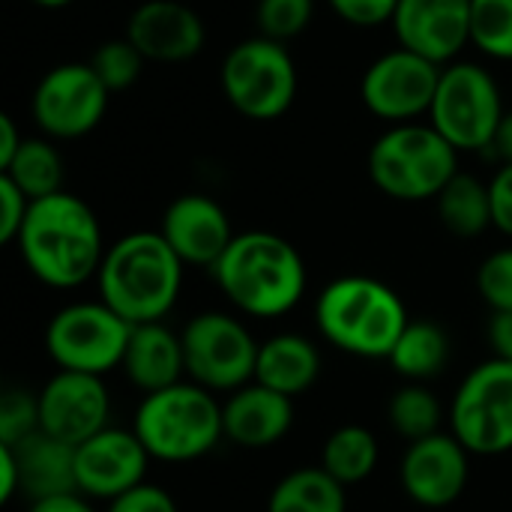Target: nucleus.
<instances>
[{
	"label": "nucleus",
	"instance_id": "nucleus-1",
	"mask_svg": "<svg viewBox=\"0 0 512 512\" xmlns=\"http://www.w3.org/2000/svg\"><path fill=\"white\" fill-rule=\"evenodd\" d=\"M15 246L30 276L54 291H72L96 279L108 252L93 207L66 189L30 201Z\"/></svg>",
	"mask_w": 512,
	"mask_h": 512
},
{
	"label": "nucleus",
	"instance_id": "nucleus-2",
	"mask_svg": "<svg viewBox=\"0 0 512 512\" xmlns=\"http://www.w3.org/2000/svg\"><path fill=\"white\" fill-rule=\"evenodd\" d=\"M210 273L222 297L246 318H282L306 297V261L273 231H240Z\"/></svg>",
	"mask_w": 512,
	"mask_h": 512
},
{
	"label": "nucleus",
	"instance_id": "nucleus-3",
	"mask_svg": "<svg viewBox=\"0 0 512 512\" xmlns=\"http://www.w3.org/2000/svg\"><path fill=\"white\" fill-rule=\"evenodd\" d=\"M186 264L159 231H132L114 240L96 273L99 300L129 324L165 321L183 288Z\"/></svg>",
	"mask_w": 512,
	"mask_h": 512
},
{
	"label": "nucleus",
	"instance_id": "nucleus-4",
	"mask_svg": "<svg viewBox=\"0 0 512 512\" xmlns=\"http://www.w3.org/2000/svg\"><path fill=\"white\" fill-rule=\"evenodd\" d=\"M408 321L405 300L366 273L327 282L315 300V324L324 342L360 360H387Z\"/></svg>",
	"mask_w": 512,
	"mask_h": 512
},
{
	"label": "nucleus",
	"instance_id": "nucleus-5",
	"mask_svg": "<svg viewBox=\"0 0 512 512\" xmlns=\"http://www.w3.org/2000/svg\"><path fill=\"white\" fill-rule=\"evenodd\" d=\"M132 432L153 462L186 465L204 459L225 441L222 402L216 393L180 381L168 390L147 393L132 417Z\"/></svg>",
	"mask_w": 512,
	"mask_h": 512
},
{
	"label": "nucleus",
	"instance_id": "nucleus-6",
	"mask_svg": "<svg viewBox=\"0 0 512 512\" xmlns=\"http://www.w3.org/2000/svg\"><path fill=\"white\" fill-rule=\"evenodd\" d=\"M369 180L393 201H435L459 174V150L426 120L387 126L369 147Z\"/></svg>",
	"mask_w": 512,
	"mask_h": 512
},
{
	"label": "nucleus",
	"instance_id": "nucleus-7",
	"mask_svg": "<svg viewBox=\"0 0 512 512\" xmlns=\"http://www.w3.org/2000/svg\"><path fill=\"white\" fill-rule=\"evenodd\" d=\"M504 114V96L489 69L471 60H453L441 69L429 123L459 153H489Z\"/></svg>",
	"mask_w": 512,
	"mask_h": 512
},
{
	"label": "nucleus",
	"instance_id": "nucleus-8",
	"mask_svg": "<svg viewBox=\"0 0 512 512\" xmlns=\"http://www.w3.org/2000/svg\"><path fill=\"white\" fill-rule=\"evenodd\" d=\"M222 93L249 120H279L297 99V63L288 45L252 36L237 42L222 60Z\"/></svg>",
	"mask_w": 512,
	"mask_h": 512
},
{
	"label": "nucleus",
	"instance_id": "nucleus-9",
	"mask_svg": "<svg viewBox=\"0 0 512 512\" xmlns=\"http://www.w3.org/2000/svg\"><path fill=\"white\" fill-rule=\"evenodd\" d=\"M132 324L102 300H81L57 309L45 327V354L60 372L105 378L123 366Z\"/></svg>",
	"mask_w": 512,
	"mask_h": 512
},
{
	"label": "nucleus",
	"instance_id": "nucleus-10",
	"mask_svg": "<svg viewBox=\"0 0 512 512\" xmlns=\"http://www.w3.org/2000/svg\"><path fill=\"white\" fill-rule=\"evenodd\" d=\"M186 378L216 396H231L234 390L255 381L261 342L252 330L231 312H201L183 330Z\"/></svg>",
	"mask_w": 512,
	"mask_h": 512
},
{
	"label": "nucleus",
	"instance_id": "nucleus-11",
	"mask_svg": "<svg viewBox=\"0 0 512 512\" xmlns=\"http://www.w3.org/2000/svg\"><path fill=\"white\" fill-rule=\"evenodd\" d=\"M450 432L471 456H504L512 450V363L489 357L474 366L447 411Z\"/></svg>",
	"mask_w": 512,
	"mask_h": 512
},
{
	"label": "nucleus",
	"instance_id": "nucleus-12",
	"mask_svg": "<svg viewBox=\"0 0 512 512\" xmlns=\"http://www.w3.org/2000/svg\"><path fill=\"white\" fill-rule=\"evenodd\" d=\"M441 69L444 66L399 45L369 63L360 81V99L366 111L387 126L423 120L432 111Z\"/></svg>",
	"mask_w": 512,
	"mask_h": 512
},
{
	"label": "nucleus",
	"instance_id": "nucleus-13",
	"mask_svg": "<svg viewBox=\"0 0 512 512\" xmlns=\"http://www.w3.org/2000/svg\"><path fill=\"white\" fill-rule=\"evenodd\" d=\"M111 90L90 63H60L48 69L30 99V114L48 138L72 141L90 135L108 108Z\"/></svg>",
	"mask_w": 512,
	"mask_h": 512
},
{
	"label": "nucleus",
	"instance_id": "nucleus-14",
	"mask_svg": "<svg viewBox=\"0 0 512 512\" xmlns=\"http://www.w3.org/2000/svg\"><path fill=\"white\" fill-rule=\"evenodd\" d=\"M150 453L129 429L108 426L99 435L75 447V480L78 495L87 501H117L120 495L147 483Z\"/></svg>",
	"mask_w": 512,
	"mask_h": 512
},
{
	"label": "nucleus",
	"instance_id": "nucleus-15",
	"mask_svg": "<svg viewBox=\"0 0 512 512\" xmlns=\"http://www.w3.org/2000/svg\"><path fill=\"white\" fill-rule=\"evenodd\" d=\"M471 480V453L453 432H438L405 447L399 462L402 492L426 510L456 504Z\"/></svg>",
	"mask_w": 512,
	"mask_h": 512
},
{
	"label": "nucleus",
	"instance_id": "nucleus-16",
	"mask_svg": "<svg viewBox=\"0 0 512 512\" xmlns=\"http://www.w3.org/2000/svg\"><path fill=\"white\" fill-rule=\"evenodd\" d=\"M39 399V429L66 441L72 447L84 444L87 438L99 435L111 423V396L99 375L84 372H54Z\"/></svg>",
	"mask_w": 512,
	"mask_h": 512
},
{
	"label": "nucleus",
	"instance_id": "nucleus-17",
	"mask_svg": "<svg viewBox=\"0 0 512 512\" xmlns=\"http://www.w3.org/2000/svg\"><path fill=\"white\" fill-rule=\"evenodd\" d=\"M390 24L402 48L447 66L474 42V0H399Z\"/></svg>",
	"mask_w": 512,
	"mask_h": 512
},
{
	"label": "nucleus",
	"instance_id": "nucleus-18",
	"mask_svg": "<svg viewBox=\"0 0 512 512\" xmlns=\"http://www.w3.org/2000/svg\"><path fill=\"white\" fill-rule=\"evenodd\" d=\"M159 234L168 240V246L180 255L186 267L204 270H213V264L237 237L225 207L201 192H186L174 198L162 213Z\"/></svg>",
	"mask_w": 512,
	"mask_h": 512
},
{
	"label": "nucleus",
	"instance_id": "nucleus-19",
	"mask_svg": "<svg viewBox=\"0 0 512 512\" xmlns=\"http://www.w3.org/2000/svg\"><path fill=\"white\" fill-rule=\"evenodd\" d=\"M126 39L153 63H183L201 54L207 27L201 15L180 0H144L126 24Z\"/></svg>",
	"mask_w": 512,
	"mask_h": 512
},
{
	"label": "nucleus",
	"instance_id": "nucleus-20",
	"mask_svg": "<svg viewBox=\"0 0 512 512\" xmlns=\"http://www.w3.org/2000/svg\"><path fill=\"white\" fill-rule=\"evenodd\" d=\"M225 441L243 450H270L294 429V399L252 381L222 402Z\"/></svg>",
	"mask_w": 512,
	"mask_h": 512
},
{
	"label": "nucleus",
	"instance_id": "nucleus-21",
	"mask_svg": "<svg viewBox=\"0 0 512 512\" xmlns=\"http://www.w3.org/2000/svg\"><path fill=\"white\" fill-rule=\"evenodd\" d=\"M120 369H123L126 381L135 390H141L144 396L186 381L183 336L177 330H171L165 321L132 324L126 357H123Z\"/></svg>",
	"mask_w": 512,
	"mask_h": 512
},
{
	"label": "nucleus",
	"instance_id": "nucleus-22",
	"mask_svg": "<svg viewBox=\"0 0 512 512\" xmlns=\"http://www.w3.org/2000/svg\"><path fill=\"white\" fill-rule=\"evenodd\" d=\"M6 447V444H0ZM21 474V495L30 504L54 501V498H69L78 495V480H75V447L66 441H57L48 432H33L18 444L6 447Z\"/></svg>",
	"mask_w": 512,
	"mask_h": 512
},
{
	"label": "nucleus",
	"instance_id": "nucleus-23",
	"mask_svg": "<svg viewBox=\"0 0 512 512\" xmlns=\"http://www.w3.org/2000/svg\"><path fill=\"white\" fill-rule=\"evenodd\" d=\"M321 378V351L303 333H276L261 342L255 381L288 396H306Z\"/></svg>",
	"mask_w": 512,
	"mask_h": 512
},
{
	"label": "nucleus",
	"instance_id": "nucleus-24",
	"mask_svg": "<svg viewBox=\"0 0 512 512\" xmlns=\"http://www.w3.org/2000/svg\"><path fill=\"white\" fill-rule=\"evenodd\" d=\"M387 363L402 381L429 384L450 363V336L432 318H411L399 342L393 345Z\"/></svg>",
	"mask_w": 512,
	"mask_h": 512
},
{
	"label": "nucleus",
	"instance_id": "nucleus-25",
	"mask_svg": "<svg viewBox=\"0 0 512 512\" xmlns=\"http://www.w3.org/2000/svg\"><path fill=\"white\" fill-rule=\"evenodd\" d=\"M381 462V441L372 429L360 423H345L333 429L321 447V468L339 480L345 489L366 483Z\"/></svg>",
	"mask_w": 512,
	"mask_h": 512
},
{
	"label": "nucleus",
	"instance_id": "nucleus-26",
	"mask_svg": "<svg viewBox=\"0 0 512 512\" xmlns=\"http://www.w3.org/2000/svg\"><path fill=\"white\" fill-rule=\"evenodd\" d=\"M267 512H348V489L321 465L294 468L273 486Z\"/></svg>",
	"mask_w": 512,
	"mask_h": 512
},
{
	"label": "nucleus",
	"instance_id": "nucleus-27",
	"mask_svg": "<svg viewBox=\"0 0 512 512\" xmlns=\"http://www.w3.org/2000/svg\"><path fill=\"white\" fill-rule=\"evenodd\" d=\"M438 204V219L441 225L462 237V240H471V237H480L486 234L489 228H495V219H492V195H489V183H483L480 177L468 174V171H459L444 189L441 195L435 198Z\"/></svg>",
	"mask_w": 512,
	"mask_h": 512
},
{
	"label": "nucleus",
	"instance_id": "nucleus-28",
	"mask_svg": "<svg viewBox=\"0 0 512 512\" xmlns=\"http://www.w3.org/2000/svg\"><path fill=\"white\" fill-rule=\"evenodd\" d=\"M30 201L63 192V159L48 138H24L6 168H0Z\"/></svg>",
	"mask_w": 512,
	"mask_h": 512
},
{
	"label": "nucleus",
	"instance_id": "nucleus-29",
	"mask_svg": "<svg viewBox=\"0 0 512 512\" xmlns=\"http://www.w3.org/2000/svg\"><path fill=\"white\" fill-rule=\"evenodd\" d=\"M444 417L447 414H444L438 396L429 390V384L405 381L387 402V423L408 444L438 435L444 426Z\"/></svg>",
	"mask_w": 512,
	"mask_h": 512
},
{
	"label": "nucleus",
	"instance_id": "nucleus-30",
	"mask_svg": "<svg viewBox=\"0 0 512 512\" xmlns=\"http://www.w3.org/2000/svg\"><path fill=\"white\" fill-rule=\"evenodd\" d=\"M93 66V72L99 75V81L111 90V93H120L126 87H132L141 72H144V54L123 36V39H108L102 42L93 57L87 60Z\"/></svg>",
	"mask_w": 512,
	"mask_h": 512
},
{
	"label": "nucleus",
	"instance_id": "nucleus-31",
	"mask_svg": "<svg viewBox=\"0 0 512 512\" xmlns=\"http://www.w3.org/2000/svg\"><path fill=\"white\" fill-rule=\"evenodd\" d=\"M474 45L495 60H512V0H474Z\"/></svg>",
	"mask_w": 512,
	"mask_h": 512
},
{
	"label": "nucleus",
	"instance_id": "nucleus-32",
	"mask_svg": "<svg viewBox=\"0 0 512 512\" xmlns=\"http://www.w3.org/2000/svg\"><path fill=\"white\" fill-rule=\"evenodd\" d=\"M312 15H315V0H258L255 6L258 36L288 45L312 24Z\"/></svg>",
	"mask_w": 512,
	"mask_h": 512
},
{
	"label": "nucleus",
	"instance_id": "nucleus-33",
	"mask_svg": "<svg viewBox=\"0 0 512 512\" xmlns=\"http://www.w3.org/2000/svg\"><path fill=\"white\" fill-rule=\"evenodd\" d=\"M477 291L492 312H512V246L495 249L480 261Z\"/></svg>",
	"mask_w": 512,
	"mask_h": 512
},
{
	"label": "nucleus",
	"instance_id": "nucleus-34",
	"mask_svg": "<svg viewBox=\"0 0 512 512\" xmlns=\"http://www.w3.org/2000/svg\"><path fill=\"white\" fill-rule=\"evenodd\" d=\"M39 432V399L30 390H6L0 396V444H18Z\"/></svg>",
	"mask_w": 512,
	"mask_h": 512
},
{
	"label": "nucleus",
	"instance_id": "nucleus-35",
	"mask_svg": "<svg viewBox=\"0 0 512 512\" xmlns=\"http://www.w3.org/2000/svg\"><path fill=\"white\" fill-rule=\"evenodd\" d=\"M330 9L351 27H381L396 15L399 0H327Z\"/></svg>",
	"mask_w": 512,
	"mask_h": 512
},
{
	"label": "nucleus",
	"instance_id": "nucleus-36",
	"mask_svg": "<svg viewBox=\"0 0 512 512\" xmlns=\"http://www.w3.org/2000/svg\"><path fill=\"white\" fill-rule=\"evenodd\" d=\"M27 210H30V198L9 177L0 174V240L3 243L18 240Z\"/></svg>",
	"mask_w": 512,
	"mask_h": 512
},
{
	"label": "nucleus",
	"instance_id": "nucleus-37",
	"mask_svg": "<svg viewBox=\"0 0 512 512\" xmlns=\"http://www.w3.org/2000/svg\"><path fill=\"white\" fill-rule=\"evenodd\" d=\"M105 512H180L177 501L153 483H141L138 489L120 495L117 501H111Z\"/></svg>",
	"mask_w": 512,
	"mask_h": 512
},
{
	"label": "nucleus",
	"instance_id": "nucleus-38",
	"mask_svg": "<svg viewBox=\"0 0 512 512\" xmlns=\"http://www.w3.org/2000/svg\"><path fill=\"white\" fill-rule=\"evenodd\" d=\"M489 195H492L495 228L512 240V162L495 171V177L489 180Z\"/></svg>",
	"mask_w": 512,
	"mask_h": 512
},
{
	"label": "nucleus",
	"instance_id": "nucleus-39",
	"mask_svg": "<svg viewBox=\"0 0 512 512\" xmlns=\"http://www.w3.org/2000/svg\"><path fill=\"white\" fill-rule=\"evenodd\" d=\"M486 336H489L492 357L512 363V312H492Z\"/></svg>",
	"mask_w": 512,
	"mask_h": 512
},
{
	"label": "nucleus",
	"instance_id": "nucleus-40",
	"mask_svg": "<svg viewBox=\"0 0 512 512\" xmlns=\"http://www.w3.org/2000/svg\"><path fill=\"white\" fill-rule=\"evenodd\" d=\"M15 495H21V474H18V462L15 456L0 447V501L9 504Z\"/></svg>",
	"mask_w": 512,
	"mask_h": 512
},
{
	"label": "nucleus",
	"instance_id": "nucleus-41",
	"mask_svg": "<svg viewBox=\"0 0 512 512\" xmlns=\"http://www.w3.org/2000/svg\"><path fill=\"white\" fill-rule=\"evenodd\" d=\"M24 135L18 132L15 120L9 114H0V168H6L12 162V156L18 153Z\"/></svg>",
	"mask_w": 512,
	"mask_h": 512
},
{
	"label": "nucleus",
	"instance_id": "nucleus-42",
	"mask_svg": "<svg viewBox=\"0 0 512 512\" xmlns=\"http://www.w3.org/2000/svg\"><path fill=\"white\" fill-rule=\"evenodd\" d=\"M489 153H492L501 165H510L512 162V111L504 114V120H501V126H498V132H495V138H492Z\"/></svg>",
	"mask_w": 512,
	"mask_h": 512
},
{
	"label": "nucleus",
	"instance_id": "nucleus-43",
	"mask_svg": "<svg viewBox=\"0 0 512 512\" xmlns=\"http://www.w3.org/2000/svg\"><path fill=\"white\" fill-rule=\"evenodd\" d=\"M27 512H96L93 501L81 498V495H69V498H54V501H42V504H30Z\"/></svg>",
	"mask_w": 512,
	"mask_h": 512
},
{
	"label": "nucleus",
	"instance_id": "nucleus-44",
	"mask_svg": "<svg viewBox=\"0 0 512 512\" xmlns=\"http://www.w3.org/2000/svg\"><path fill=\"white\" fill-rule=\"evenodd\" d=\"M30 3H36V6H42V9H63V6H69L72 0H30Z\"/></svg>",
	"mask_w": 512,
	"mask_h": 512
}]
</instances>
